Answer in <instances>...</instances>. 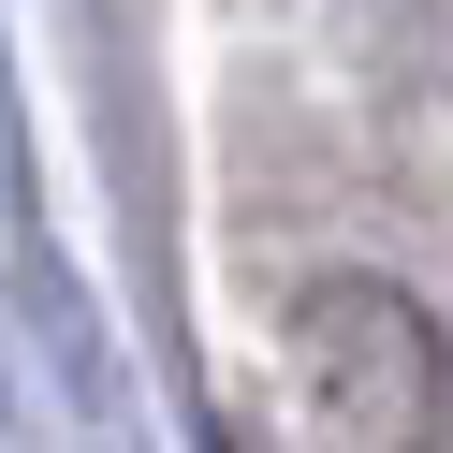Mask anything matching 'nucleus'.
I'll return each mask as SVG.
<instances>
[{"instance_id": "1", "label": "nucleus", "mask_w": 453, "mask_h": 453, "mask_svg": "<svg viewBox=\"0 0 453 453\" xmlns=\"http://www.w3.org/2000/svg\"><path fill=\"white\" fill-rule=\"evenodd\" d=\"M439 322L395 278H322L293 307V453H424Z\"/></svg>"}]
</instances>
